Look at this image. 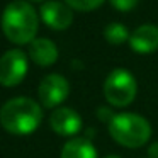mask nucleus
<instances>
[{"label":"nucleus","mask_w":158,"mask_h":158,"mask_svg":"<svg viewBox=\"0 0 158 158\" xmlns=\"http://www.w3.org/2000/svg\"><path fill=\"white\" fill-rule=\"evenodd\" d=\"M109 133L117 144L126 148H139L151 138V126L143 116L121 112L110 117Z\"/></svg>","instance_id":"obj_3"},{"label":"nucleus","mask_w":158,"mask_h":158,"mask_svg":"<svg viewBox=\"0 0 158 158\" xmlns=\"http://www.w3.org/2000/svg\"><path fill=\"white\" fill-rule=\"evenodd\" d=\"M27 73V56L21 49H10L0 58V83L4 87H15Z\"/></svg>","instance_id":"obj_5"},{"label":"nucleus","mask_w":158,"mask_h":158,"mask_svg":"<svg viewBox=\"0 0 158 158\" xmlns=\"http://www.w3.org/2000/svg\"><path fill=\"white\" fill-rule=\"evenodd\" d=\"M49 124L60 136H75L82 129V117L70 107H58L49 117Z\"/></svg>","instance_id":"obj_8"},{"label":"nucleus","mask_w":158,"mask_h":158,"mask_svg":"<svg viewBox=\"0 0 158 158\" xmlns=\"http://www.w3.org/2000/svg\"><path fill=\"white\" fill-rule=\"evenodd\" d=\"M61 158H97V150L89 139L75 138L63 146Z\"/></svg>","instance_id":"obj_11"},{"label":"nucleus","mask_w":158,"mask_h":158,"mask_svg":"<svg viewBox=\"0 0 158 158\" xmlns=\"http://www.w3.org/2000/svg\"><path fill=\"white\" fill-rule=\"evenodd\" d=\"M41 19L48 27L55 29V31H63V29L70 27L73 22V12L70 5H65L61 2H46L39 9Z\"/></svg>","instance_id":"obj_7"},{"label":"nucleus","mask_w":158,"mask_h":158,"mask_svg":"<svg viewBox=\"0 0 158 158\" xmlns=\"http://www.w3.org/2000/svg\"><path fill=\"white\" fill-rule=\"evenodd\" d=\"M139 0H110V4L114 5V9H117L119 12H129L138 5Z\"/></svg>","instance_id":"obj_14"},{"label":"nucleus","mask_w":158,"mask_h":158,"mask_svg":"<svg viewBox=\"0 0 158 158\" xmlns=\"http://www.w3.org/2000/svg\"><path fill=\"white\" fill-rule=\"evenodd\" d=\"M129 46L134 53L150 55L158 49V27L153 24H143L129 36Z\"/></svg>","instance_id":"obj_9"},{"label":"nucleus","mask_w":158,"mask_h":158,"mask_svg":"<svg viewBox=\"0 0 158 158\" xmlns=\"http://www.w3.org/2000/svg\"><path fill=\"white\" fill-rule=\"evenodd\" d=\"M31 2H43V0H31Z\"/></svg>","instance_id":"obj_17"},{"label":"nucleus","mask_w":158,"mask_h":158,"mask_svg":"<svg viewBox=\"0 0 158 158\" xmlns=\"http://www.w3.org/2000/svg\"><path fill=\"white\" fill-rule=\"evenodd\" d=\"M29 56L39 66H51L58 60V48L53 41L38 38L29 46Z\"/></svg>","instance_id":"obj_10"},{"label":"nucleus","mask_w":158,"mask_h":158,"mask_svg":"<svg viewBox=\"0 0 158 158\" xmlns=\"http://www.w3.org/2000/svg\"><path fill=\"white\" fill-rule=\"evenodd\" d=\"M43 119V110L38 102L27 97L10 99L0 109V124L12 134H31L38 129Z\"/></svg>","instance_id":"obj_2"},{"label":"nucleus","mask_w":158,"mask_h":158,"mask_svg":"<svg viewBox=\"0 0 158 158\" xmlns=\"http://www.w3.org/2000/svg\"><path fill=\"white\" fill-rule=\"evenodd\" d=\"M106 158H119L117 155H109V156H106Z\"/></svg>","instance_id":"obj_16"},{"label":"nucleus","mask_w":158,"mask_h":158,"mask_svg":"<svg viewBox=\"0 0 158 158\" xmlns=\"http://www.w3.org/2000/svg\"><path fill=\"white\" fill-rule=\"evenodd\" d=\"M150 155L151 158H158V143H153V146L150 148Z\"/></svg>","instance_id":"obj_15"},{"label":"nucleus","mask_w":158,"mask_h":158,"mask_svg":"<svg viewBox=\"0 0 158 158\" xmlns=\"http://www.w3.org/2000/svg\"><path fill=\"white\" fill-rule=\"evenodd\" d=\"M138 92V83L133 73L127 70L117 68L107 75L104 83L106 100L114 107H126L134 100Z\"/></svg>","instance_id":"obj_4"},{"label":"nucleus","mask_w":158,"mask_h":158,"mask_svg":"<svg viewBox=\"0 0 158 158\" xmlns=\"http://www.w3.org/2000/svg\"><path fill=\"white\" fill-rule=\"evenodd\" d=\"M2 31L14 44H27L38 34V14L24 0H14L2 14Z\"/></svg>","instance_id":"obj_1"},{"label":"nucleus","mask_w":158,"mask_h":158,"mask_svg":"<svg viewBox=\"0 0 158 158\" xmlns=\"http://www.w3.org/2000/svg\"><path fill=\"white\" fill-rule=\"evenodd\" d=\"M104 36L109 44H123V43L129 41V31L126 26L119 24V22H112L104 29Z\"/></svg>","instance_id":"obj_12"},{"label":"nucleus","mask_w":158,"mask_h":158,"mask_svg":"<svg viewBox=\"0 0 158 158\" xmlns=\"http://www.w3.org/2000/svg\"><path fill=\"white\" fill-rule=\"evenodd\" d=\"M39 100L44 107L51 109L56 107L68 97L70 94V83L65 77L58 75V73H51V75L44 77L43 82L39 83Z\"/></svg>","instance_id":"obj_6"},{"label":"nucleus","mask_w":158,"mask_h":158,"mask_svg":"<svg viewBox=\"0 0 158 158\" xmlns=\"http://www.w3.org/2000/svg\"><path fill=\"white\" fill-rule=\"evenodd\" d=\"M66 5H70L72 9L80 12H90L95 10L99 5L104 4V0H65Z\"/></svg>","instance_id":"obj_13"}]
</instances>
